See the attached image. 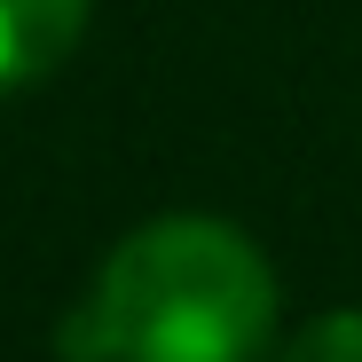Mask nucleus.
I'll return each instance as SVG.
<instances>
[{
  "instance_id": "7ed1b4c3",
  "label": "nucleus",
  "mask_w": 362,
  "mask_h": 362,
  "mask_svg": "<svg viewBox=\"0 0 362 362\" xmlns=\"http://www.w3.org/2000/svg\"><path fill=\"white\" fill-rule=\"evenodd\" d=\"M276 362H362V308H339V315H315Z\"/></svg>"
},
{
  "instance_id": "f257e3e1",
  "label": "nucleus",
  "mask_w": 362,
  "mask_h": 362,
  "mask_svg": "<svg viewBox=\"0 0 362 362\" xmlns=\"http://www.w3.org/2000/svg\"><path fill=\"white\" fill-rule=\"evenodd\" d=\"M276 331V268L205 213L142 221L64 315V362H252Z\"/></svg>"
},
{
  "instance_id": "f03ea898",
  "label": "nucleus",
  "mask_w": 362,
  "mask_h": 362,
  "mask_svg": "<svg viewBox=\"0 0 362 362\" xmlns=\"http://www.w3.org/2000/svg\"><path fill=\"white\" fill-rule=\"evenodd\" d=\"M95 0H0V95L47 79L79 47Z\"/></svg>"
}]
</instances>
